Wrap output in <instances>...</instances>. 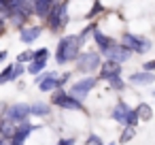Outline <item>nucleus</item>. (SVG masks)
I'll return each mask as SVG.
<instances>
[{
    "label": "nucleus",
    "instance_id": "nucleus-1",
    "mask_svg": "<svg viewBox=\"0 0 155 145\" xmlns=\"http://www.w3.org/2000/svg\"><path fill=\"white\" fill-rule=\"evenodd\" d=\"M85 41L81 34H64L58 39V47H55V54H53V60L58 66H66V64H72L74 58L79 56V51L83 49Z\"/></svg>",
    "mask_w": 155,
    "mask_h": 145
},
{
    "label": "nucleus",
    "instance_id": "nucleus-2",
    "mask_svg": "<svg viewBox=\"0 0 155 145\" xmlns=\"http://www.w3.org/2000/svg\"><path fill=\"white\" fill-rule=\"evenodd\" d=\"M68 9H70V0H60V2L51 5L47 17L43 19L45 26H47V30H49L51 34H60V32L70 24V13H68Z\"/></svg>",
    "mask_w": 155,
    "mask_h": 145
},
{
    "label": "nucleus",
    "instance_id": "nucleus-3",
    "mask_svg": "<svg viewBox=\"0 0 155 145\" xmlns=\"http://www.w3.org/2000/svg\"><path fill=\"white\" fill-rule=\"evenodd\" d=\"M72 64L77 75H96L102 64V54L98 49H81Z\"/></svg>",
    "mask_w": 155,
    "mask_h": 145
},
{
    "label": "nucleus",
    "instance_id": "nucleus-4",
    "mask_svg": "<svg viewBox=\"0 0 155 145\" xmlns=\"http://www.w3.org/2000/svg\"><path fill=\"white\" fill-rule=\"evenodd\" d=\"M51 94V105H55L58 109H64V111H81L85 113V100L72 96L66 88H55Z\"/></svg>",
    "mask_w": 155,
    "mask_h": 145
},
{
    "label": "nucleus",
    "instance_id": "nucleus-5",
    "mask_svg": "<svg viewBox=\"0 0 155 145\" xmlns=\"http://www.w3.org/2000/svg\"><path fill=\"white\" fill-rule=\"evenodd\" d=\"M110 117H113L119 126H138V124H140L136 109L130 107V105H127L125 100H121V98L115 102V107H113V111H110Z\"/></svg>",
    "mask_w": 155,
    "mask_h": 145
},
{
    "label": "nucleus",
    "instance_id": "nucleus-6",
    "mask_svg": "<svg viewBox=\"0 0 155 145\" xmlns=\"http://www.w3.org/2000/svg\"><path fill=\"white\" fill-rule=\"evenodd\" d=\"M119 41L132 51V54H149L151 51V47H153V41L149 39V36H142V34H136V32H121V36H119Z\"/></svg>",
    "mask_w": 155,
    "mask_h": 145
},
{
    "label": "nucleus",
    "instance_id": "nucleus-7",
    "mask_svg": "<svg viewBox=\"0 0 155 145\" xmlns=\"http://www.w3.org/2000/svg\"><path fill=\"white\" fill-rule=\"evenodd\" d=\"M98 83H100V81H98L96 75H81V79H74V81L68 85V92H70L72 96L85 100V98L98 88Z\"/></svg>",
    "mask_w": 155,
    "mask_h": 145
},
{
    "label": "nucleus",
    "instance_id": "nucleus-8",
    "mask_svg": "<svg viewBox=\"0 0 155 145\" xmlns=\"http://www.w3.org/2000/svg\"><path fill=\"white\" fill-rule=\"evenodd\" d=\"M34 83H36V88L41 90V92H45V94H49V92H53L55 88H60V71H43V73H38V75H34Z\"/></svg>",
    "mask_w": 155,
    "mask_h": 145
},
{
    "label": "nucleus",
    "instance_id": "nucleus-9",
    "mask_svg": "<svg viewBox=\"0 0 155 145\" xmlns=\"http://www.w3.org/2000/svg\"><path fill=\"white\" fill-rule=\"evenodd\" d=\"M2 117H7L13 124H19L24 119H30V105L26 102H15V105H7L2 111Z\"/></svg>",
    "mask_w": 155,
    "mask_h": 145
},
{
    "label": "nucleus",
    "instance_id": "nucleus-10",
    "mask_svg": "<svg viewBox=\"0 0 155 145\" xmlns=\"http://www.w3.org/2000/svg\"><path fill=\"white\" fill-rule=\"evenodd\" d=\"M102 58H106V60H113V62H119V64H125V62H130V58H132V51L121 43V41H115L104 54H102Z\"/></svg>",
    "mask_w": 155,
    "mask_h": 145
},
{
    "label": "nucleus",
    "instance_id": "nucleus-11",
    "mask_svg": "<svg viewBox=\"0 0 155 145\" xmlns=\"http://www.w3.org/2000/svg\"><path fill=\"white\" fill-rule=\"evenodd\" d=\"M119 75H123V64L102 58V64H100L98 75H96L98 81H108V79H113V77H119Z\"/></svg>",
    "mask_w": 155,
    "mask_h": 145
},
{
    "label": "nucleus",
    "instance_id": "nucleus-12",
    "mask_svg": "<svg viewBox=\"0 0 155 145\" xmlns=\"http://www.w3.org/2000/svg\"><path fill=\"white\" fill-rule=\"evenodd\" d=\"M34 130H38V126L32 124L30 119H24V122H19V124L15 126V130H13V134H11V141H13V143L26 145V141L30 139V134H32Z\"/></svg>",
    "mask_w": 155,
    "mask_h": 145
},
{
    "label": "nucleus",
    "instance_id": "nucleus-13",
    "mask_svg": "<svg viewBox=\"0 0 155 145\" xmlns=\"http://www.w3.org/2000/svg\"><path fill=\"white\" fill-rule=\"evenodd\" d=\"M127 83L134 85V88H147V85H153L155 83V73L153 71H134L132 75H127Z\"/></svg>",
    "mask_w": 155,
    "mask_h": 145
},
{
    "label": "nucleus",
    "instance_id": "nucleus-14",
    "mask_svg": "<svg viewBox=\"0 0 155 145\" xmlns=\"http://www.w3.org/2000/svg\"><path fill=\"white\" fill-rule=\"evenodd\" d=\"M91 39H94L96 49H98L100 54H104V51H106V49H108V47L117 41L115 36H110V34H106L104 30H100V26H98V24H96V28L91 30Z\"/></svg>",
    "mask_w": 155,
    "mask_h": 145
},
{
    "label": "nucleus",
    "instance_id": "nucleus-15",
    "mask_svg": "<svg viewBox=\"0 0 155 145\" xmlns=\"http://www.w3.org/2000/svg\"><path fill=\"white\" fill-rule=\"evenodd\" d=\"M17 32H19V41H21L24 45H32L34 41L41 39V34H43V26H30V24H26V26L19 28Z\"/></svg>",
    "mask_w": 155,
    "mask_h": 145
},
{
    "label": "nucleus",
    "instance_id": "nucleus-16",
    "mask_svg": "<svg viewBox=\"0 0 155 145\" xmlns=\"http://www.w3.org/2000/svg\"><path fill=\"white\" fill-rule=\"evenodd\" d=\"M51 113H53L51 102H43V100L30 102V117H49Z\"/></svg>",
    "mask_w": 155,
    "mask_h": 145
},
{
    "label": "nucleus",
    "instance_id": "nucleus-17",
    "mask_svg": "<svg viewBox=\"0 0 155 145\" xmlns=\"http://www.w3.org/2000/svg\"><path fill=\"white\" fill-rule=\"evenodd\" d=\"M51 0H30V7H32V15L38 19H45L49 9H51Z\"/></svg>",
    "mask_w": 155,
    "mask_h": 145
},
{
    "label": "nucleus",
    "instance_id": "nucleus-18",
    "mask_svg": "<svg viewBox=\"0 0 155 145\" xmlns=\"http://www.w3.org/2000/svg\"><path fill=\"white\" fill-rule=\"evenodd\" d=\"M47 62H49V60H30V62L26 64V73L34 77V75L43 73V71L47 68Z\"/></svg>",
    "mask_w": 155,
    "mask_h": 145
},
{
    "label": "nucleus",
    "instance_id": "nucleus-19",
    "mask_svg": "<svg viewBox=\"0 0 155 145\" xmlns=\"http://www.w3.org/2000/svg\"><path fill=\"white\" fill-rule=\"evenodd\" d=\"M136 113H138V119H140V122H151V119H153V109H151V105H147V102H140V105L136 107Z\"/></svg>",
    "mask_w": 155,
    "mask_h": 145
},
{
    "label": "nucleus",
    "instance_id": "nucleus-20",
    "mask_svg": "<svg viewBox=\"0 0 155 145\" xmlns=\"http://www.w3.org/2000/svg\"><path fill=\"white\" fill-rule=\"evenodd\" d=\"M106 85H108L113 92H125V88H127V81L123 79V75H119V77H113V79H108V81H106Z\"/></svg>",
    "mask_w": 155,
    "mask_h": 145
},
{
    "label": "nucleus",
    "instance_id": "nucleus-21",
    "mask_svg": "<svg viewBox=\"0 0 155 145\" xmlns=\"http://www.w3.org/2000/svg\"><path fill=\"white\" fill-rule=\"evenodd\" d=\"M100 13H104V5L100 2V0H94V2H91V7H89V11L85 13V19H96Z\"/></svg>",
    "mask_w": 155,
    "mask_h": 145
},
{
    "label": "nucleus",
    "instance_id": "nucleus-22",
    "mask_svg": "<svg viewBox=\"0 0 155 145\" xmlns=\"http://www.w3.org/2000/svg\"><path fill=\"white\" fill-rule=\"evenodd\" d=\"M7 83H13V62L0 71V85H7Z\"/></svg>",
    "mask_w": 155,
    "mask_h": 145
},
{
    "label": "nucleus",
    "instance_id": "nucleus-23",
    "mask_svg": "<svg viewBox=\"0 0 155 145\" xmlns=\"http://www.w3.org/2000/svg\"><path fill=\"white\" fill-rule=\"evenodd\" d=\"M136 136V126H123L121 134H119V143H127Z\"/></svg>",
    "mask_w": 155,
    "mask_h": 145
},
{
    "label": "nucleus",
    "instance_id": "nucleus-24",
    "mask_svg": "<svg viewBox=\"0 0 155 145\" xmlns=\"http://www.w3.org/2000/svg\"><path fill=\"white\" fill-rule=\"evenodd\" d=\"M49 56H51L49 47H38L32 51V60H49Z\"/></svg>",
    "mask_w": 155,
    "mask_h": 145
},
{
    "label": "nucleus",
    "instance_id": "nucleus-25",
    "mask_svg": "<svg viewBox=\"0 0 155 145\" xmlns=\"http://www.w3.org/2000/svg\"><path fill=\"white\" fill-rule=\"evenodd\" d=\"M26 75V64H21V62H13V81H17L19 77H24Z\"/></svg>",
    "mask_w": 155,
    "mask_h": 145
},
{
    "label": "nucleus",
    "instance_id": "nucleus-26",
    "mask_svg": "<svg viewBox=\"0 0 155 145\" xmlns=\"http://www.w3.org/2000/svg\"><path fill=\"white\" fill-rule=\"evenodd\" d=\"M85 145H104V141H102V136H100V134L91 132V134L85 139Z\"/></svg>",
    "mask_w": 155,
    "mask_h": 145
},
{
    "label": "nucleus",
    "instance_id": "nucleus-27",
    "mask_svg": "<svg viewBox=\"0 0 155 145\" xmlns=\"http://www.w3.org/2000/svg\"><path fill=\"white\" fill-rule=\"evenodd\" d=\"M32 51H34V49H26V51H21V54L17 56V60H15V62H21V64H28V62L32 60Z\"/></svg>",
    "mask_w": 155,
    "mask_h": 145
},
{
    "label": "nucleus",
    "instance_id": "nucleus-28",
    "mask_svg": "<svg viewBox=\"0 0 155 145\" xmlns=\"http://www.w3.org/2000/svg\"><path fill=\"white\" fill-rule=\"evenodd\" d=\"M58 145H77V136H62L58 139Z\"/></svg>",
    "mask_w": 155,
    "mask_h": 145
},
{
    "label": "nucleus",
    "instance_id": "nucleus-29",
    "mask_svg": "<svg viewBox=\"0 0 155 145\" xmlns=\"http://www.w3.org/2000/svg\"><path fill=\"white\" fill-rule=\"evenodd\" d=\"M142 68H144V71H155V60H149V62H144V64H142Z\"/></svg>",
    "mask_w": 155,
    "mask_h": 145
},
{
    "label": "nucleus",
    "instance_id": "nucleus-30",
    "mask_svg": "<svg viewBox=\"0 0 155 145\" xmlns=\"http://www.w3.org/2000/svg\"><path fill=\"white\" fill-rule=\"evenodd\" d=\"M7 58H9V51H7V49H0V64L7 62Z\"/></svg>",
    "mask_w": 155,
    "mask_h": 145
},
{
    "label": "nucleus",
    "instance_id": "nucleus-31",
    "mask_svg": "<svg viewBox=\"0 0 155 145\" xmlns=\"http://www.w3.org/2000/svg\"><path fill=\"white\" fill-rule=\"evenodd\" d=\"M5 30H7V19H2V17H0V36L5 34Z\"/></svg>",
    "mask_w": 155,
    "mask_h": 145
},
{
    "label": "nucleus",
    "instance_id": "nucleus-32",
    "mask_svg": "<svg viewBox=\"0 0 155 145\" xmlns=\"http://www.w3.org/2000/svg\"><path fill=\"white\" fill-rule=\"evenodd\" d=\"M0 145H11V139L9 136H0Z\"/></svg>",
    "mask_w": 155,
    "mask_h": 145
},
{
    "label": "nucleus",
    "instance_id": "nucleus-33",
    "mask_svg": "<svg viewBox=\"0 0 155 145\" xmlns=\"http://www.w3.org/2000/svg\"><path fill=\"white\" fill-rule=\"evenodd\" d=\"M108 145H117V143H108Z\"/></svg>",
    "mask_w": 155,
    "mask_h": 145
}]
</instances>
